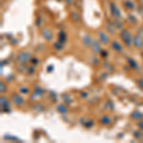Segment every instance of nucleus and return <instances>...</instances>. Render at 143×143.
<instances>
[{
    "label": "nucleus",
    "mask_w": 143,
    "mask_h": 143,
    "mask_svg": "<svg viewBox=\"0 0 143 143\" xmlns=\"http://www.w3.org/2000/svg\"><path fill=\"white\" fill-rule=\"evenodd\" d=\"M120 37L121 39L123 40L124 44L129 48L132 46V43H133V38H132V35L130 33V32L128 30H123L121 33H120Z\"/></svg>",
    "instance_id": "1"
},
{
    "label": "nucleus",
    "mask_w": 143,
    "mask_h": 143,
    "mask_svg": "<svg viewBox=\"0 0 143 143\" xmlns=\"http://www.w3.org/2000/svg\"><path fill=\"white\" fill-rule=\"evenodd\" d=\"M30 59H31V54L30 53H26V52L19 54L18 56H17V61L19 63H22V64L27 63Z\"/></svg>",
    "instance_id": "2"
},
{
    "label": "nucleus",
    "mask_w": 143,
    "mask_h": 143,
    "mask_svg": "<svg viewBox=\"0 0 143 143\" xmlns=\"http://www.w3.org/2000/svg\"><path fill=\"white\" fill-rule=\"evenodd\" d=\"M133 44L135 47H137L138 49H141L143 48V39L138 34V35H135L134 38H133Z\"/></svg>",
    "instance_id": "3"
},
{
    "label": "nucleus",
    "mask_w": 143,
    "mask_h": 143,
    "mask_svg": "<svg viewBox=\"0 0 143 143\" xmlns=\"http://www.w3.org/2000/svg\"><path fill=\"white\" fill-rule=\"evenodd\" d=\"M0 102H1V108H2V110L8 111V110L10 109V106H11V105H10V101H9V99H8L7 97L1 96Z\"/></svg>",
    "instance_id": "4"
},
{
    "label": "nucleus",
    "mask_w": 143,
    "mask_h": 143,
    "mask_svg": "<svg viewBox=\"0 0 143 143\" xmlns=\"http://www.w3.org/2000/svg\"><path fill=\"white\" fill-rule=\"evenodd\" d=\"M12 101H13V103H14L16 106H22V105L24 104V99H23V97L20 96V95H17V94H14V95L12 96Z\"/></svg>",
    "instance_id": "5"
},
{
    "label": "nucleus",
    "mask_w": 143,
    "mask_h": 143,
    "mask_svg": "<svg viewBox=\"0 0 143 143\" xmlns=\"http://www.w3.org/2000/svg\"><path fill=\"white\" fill-rule=\"evenodd\" d=\"M92 48H93V52L94 54H99L101 53V47H100V44L97 42V41H93V45H92Z\"/></svg>",
    "instance_id": "6"
},
{
    "label": "nucleus",
    "mask_w": 143,
    "mask_h": 143,
    "mask_svg": "<svg viewBox=\"0 0 143 143\" xmlns=\"http://www.w3.org/2000/svg\"><path fill=\"white\" fill-rule=\"evenodd\" d=\"M42 34H43V37H44L46 40H48V41L52 40V38H53L52 33L50 32L49 29H43V30H42Z\"/></svg>",
    "instance_id": "7"
},
{
    "label": "nucleus",
    "mask_w": 143,
    "mask_h": 143,
    "mask_svg": "<svg viewBox=\"0 0 143 143\" xmlns=\"http://www.w3.org/2000/svg\"><path fill=\"white\" fill-rule=\"evenodd\" d=\"M99 40H100V42L103 43V44H108V42H109V37H108V35H107L105 33L100 32V33H99Z\"/></svg>",
    "instance_id": "8"
},
{
    "label": "nucleus",
    "mask_w": 143,
    "mask_h": 143,
    "mask_svg": "<svg viewBox=\"0 0 143 143\" xmlns=\"http://www.w3.org/2000/svg\"><path fill=\"white\" fill-rule=\"evenodd\" d=\"M83 43H84V45H85L86 47H92V45H93V40H92L91 36L88 35V34H86V35L83 37Z\"/></svg>",
    "instance_id": "9"
},
{
    "label": "nucleus",
    "mask_w": 143,
    "mask_h": 143,
    "mask_svg": "<svg viewBox=\"0 0 143 143\" xmlns=\"http://www.w3.org/2000/svg\"><path fill=\"white\" fill-rule=\"evenodd\" d=\"M111 12H112V14L114 15V16H119L120 15V12H119V10H118V8L115 5V4H111Z\"/></svg>",
    "instance_id": "10"
},
{
    "label": "nucleus",
    "mask_w": 143,
    "mask_h": 143,
    "mask_svg": "<svg viewBox=\"0 0 143 143\" xmlns=\"http://www.w3.org/2000/svg\"><path fill=\"white\" fill-rule=\"evenodd\" d=\"M112 47H113V49H114L116 52L120 53V52L122 51V46H121L120 43L117 42V41H113V43H112Z\"/></svg>",
    "instance_id": "11"
},
{
    "label": "nucleus",
    "mask_w": 143,
    "mask_h": 143,
    "mask_svg": "<svg viewBox=\"0 0 143 143\" xmlns=\"http://www.w3.org/2000/svg\"><path fill=\"white\" fill-rule=\"evenodd\" d=\"M131 116H132L134 119H136V120H141L143 118V114H141V113L138 112V111H136V112H134V113L131 115Z\"/></svg>",
    "instance_id": "12"
},
{
    "label": "nucleus",
    "mask_w": 143,
    "mask_h": 143,
    "mask_svg": "<svg viewBox=\"0 0 143 143\" xmlns=\"http://www.w3.org/2000/svg\"><path fill=\"white\" fill-rule=\"evenodd\" d=\"M56 110H57L60 114H67V112H68L67 108H66V107H65V105H63V104L58 105V106H57V108H56Z\"/></svg>",
    "instance_id": "13"
},
{
    "label": "nucleus",
    "mask_w": 143,
    "mask_h": 143,
    "mask_svg": "<svg viewBox=\"0 0 143 143\" xmlns=\"http://www.w3.org/2000/svg\"><path fill=\"white\" fill-rule=\"evenodd\" d=\"M124 6H125V8H126V9H128V10H132V9H134V8H135L134 3H133L132 1H130V0L125 1V2H124Z\"/></svg>",
    "instance_id": "14"
},
{
    "label": "nucleus",
    "mask_w": 143,
    "mask_h": 143,
    "mask_svg": "<svg viewBox=\"0 0 143 143\" xmlns=\"http://www.w3.org/2000/svg\"><path fill=\"white\" fill-rule=\"evenodd\" d=\"M100 122L102 124H104V125H108V124L111 123V118L109 116H102L100 118Z\"/></svg>",
    "instance_id": "15"
},
{
    "label": "nucleus",
    "mask_w": 143,
    "mask_h": 143,
    "mask_svg": "<svg viewBox=\"0 0 143 143\" xmlns=\"http://www.w3.org/2000/svg\"><path fill=\"white\" fill-rule=\"evenodd\" d=\"M107 29H108V31H109L111 33H116V27H115L113 24H111L110 22L107 23Z\"/></svg>",
    "instance_id": "16"
},
{
    "label": "nucleus",
    "mask_w": 143,
    "mask_h": 143,
    "mask_svg": "<svg viewBox=\"0 0 143 143\" xmlns=\"http://www.w3.org/2000/svg\"><path fill=\"white\" fill-rule=\"evenodd\" d=\"M128 62H129L130 66H131L133 69H138V64H137V62H136L134 59L129 58V59H128Z\"/></svg>",
    "instance_id": "17"
},
{
    "label": "nucleus",
    "mask_w": 143,
    "mask_h": 143,
    "mask_svg": "<svg viewBox=\"0 0 143 143\" xmlns=\"http://www.w3.org/2000/svg\"><path fill=\"white\" fill-rule=\"evenodd\" d=\"M65 39H66V34H65L63 32H61V33H59V41H60L61 43H64V42H65Z\"/></svg>",
    "instance_id": "18"
},
{
    "label": "nucleus",
    "mask_w": 143,
    "mask_h": 143,
    "mask_svg": "<svg viewBox=\"0 0 143 143\" xmlns=\"http://www.w3.org/2000/svg\"><path fill=\"white\" fill-rule=\"evenodd\" d=\"M55 48L57 50V51H59V50H61L62 48H63V43H61L60 41H58V42H56V43H55Z\"/></svg>",
    "instance_id": "19"
},
{
    "label": "nucleus",
    "mask_w": 143,
    "mask_h": 143,
    "mask_svg": "<svg viewBox=\"0 0 143 143\" xmlns=\"http://www.w3.org/2000/svg\"><path fill=\"white\" fill-rule=\"evenodd\" d=\"M35 94H36L37 95H41V94H43V90H42L41 88H39V87H37V88L35 89Z\"/></svg>",
    "instance_id": "20"
},
{
    "label": "nucleus",
    "mask_w": 143,
    "mask_h": 143,
    "mask_svg": "<svg viewBox=\"0 0 143 143\" xmlns=\"http://www.w3.org/2000/svg\"><path fill=\"white\" fill-rule=\"evenodd\" d=\"M0 87H1L0 92H1V93H4V92L6 91V86H5V84L3 83V81H1V83H0Z\"/></svg>",
    "instance_id": "21"
},
{
    "label": "nucleus",
    "mask_w": 143,
    "mask_h": 143,
    "mask_svg": "<svg viewBox=\"0 0 143 143\" xmlns=\"http://www.w3.org/2000/svg\"><path fill=\"white\" fill-rule=\"evenodd\" d=\"M122 26H123V24H122L119 20H118V22H117V20L116 21V29H118V28L120 29V28H122Z\"/></svg>",
    "instance_id": "22"
},
{
    "label": "nucleus",
    "mask_w": 143,
    "mask_h": 143,
    "mask_svg": "<svg viewBox=\"0 0 143 143\" xmlns=\"http://www.w3.org/2000/svg\"><path fill=\"white\" fill-rule=\"evenodd\" d=\"M20 92H21L22 94H28V93H29V90H28L27 88H25V87H22V88L20 89Z\"/></svg>",
    "instance_id": "23"
},
{
    "label": "nucleus",
    "mask_w": 143,
    "mask_h": 143,
    "mask_svg": "<svg viewBox=\"0 0 143 143\" xmlns=\"http://www.w3.org/2000/svg\"><path fill=\"white\" fill-rule=\"evenodd\" d=\"M135 137H136L137 138H142V134L139 133V132H136V133H135Z\"/></svg>",
    "instance_id": "24"
},
{
    "label": "nucleus",
    "mask_w": 143,
    "mask_h": 143,
    "mask_svg": "<svg viewBox=\"0 0 143 143\" xmlns=\"http://www.w3.org/2000/svg\"><path fill=\"white\" fill-rule=\"evenodd\" d=\"M138 35H139V36H140V37H141V38L143 39V28H140V29L138 30Z\"/></svg>",
    "instance_id": "25"
},
{
    "label": "nucleus",
    "mask_w": 143,
    "mask_h": 143,
    "mask_svg": "<svg viewBox=\"0 0 143 143\" xmlns=\"http://www.w3.org/2000/svg\"><path fill=\"white\" fill-rule=\"evenodd\" d=\"M64 101H65L66 103H68V102H70V101H71V97H70L69 95H66V96L64 97Z\"/></svg>",
    "instance_id": "26"
},
{
    "label": "nucleus",
    "mask_w": 143,
    "mask_h": 143,
    "mask_svg": "<svg viewBox=\"0 0 143 143\" xmlns=\"http://www.w3.org/2000/svg\"><path fill=\"white\" fill-rule=\"evenodd\" d=\"M101 55H102V56H106V55H108V53H107L105 50H103V52H101Z\"/></svg>",
    "instance_id": "27"
},
{
    "label": "nucleus",
    "mask_w": 143,
    "mask_h": 143,
    "mask_svg": "<svg viewBox=\"0 0 143 143\" xmlns=\"http://www.w3.org/2000/svg\"><path fill=\"white\" fill-rule=\"evenodd\" d=\"M29 71H30V74H33V71H34V68H33V67H31V68L29 69Z\"/></svg>",
    "instance_id": "28"
},
{
    "label": "nucleus",
    "mask_w": 143,
    "mask_h": 143,
    "mask_svg": "<svg viewBox=\"0 0 143 143\" xmlns=\"http://www.w3.org/2000/svg\"><path fill=\"white\" fill-rule=\"evenodd\" d=\"M72 16L74 17V19H75V21H77V19H78V17H77V14H76L75 12H72Z\"/></svg>",
    "instance_id": "29"
},
{
    "label": "nucleus",
    "mask_w": 143,
    "mask_h": 143,
    "mask_svg": "<svg viewBox=\"0 0 143 143\" xmlns=\"http://www.w3.org/2000/svg\"><path fill=\"white\" fill-rule=\"evenodd\" d=\"M138 126L140 127V129H142L143 130V121H141V122H139V123H138Z\"/></svg>",
    "instance_id": "30"
},
{
    "label": "nucleus",
    "mask_w": 143,
    "mask_h": 143,
    "mask_svg": "<svg viewBox=\"0 0 143 143\" xmlns=\"http://www.w3.org/2000/svg\"><path fill=\"white\" fill-rule=\"evenodd\" d=\"M54 70V67L51 65V67H48V69H47V71L48 72H50V71H53Z\"/></svg>",
    "instance_id": "31"
},
{
    "label": "nucleus",
    "mask_w": 143,
    "mask_h": 143,
    "mask_svg": "<svg viewBox=\"0 0 143 143\" xmlns=\"http://www.w3.org/2000/svg\"><path fill=\"white\" fill-rule=\"evenodd\" d=\"M82 94V95H83V96H82V97H87V95H88V94H86V93H82V94Z\"/></svg>",
    "instance_id": "32"
}]
</instances>
